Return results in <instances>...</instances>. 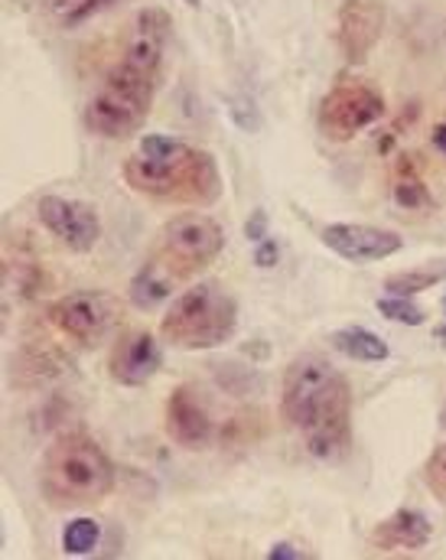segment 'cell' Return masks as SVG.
<instances>
[{
  "instance_id": "1",
  "label": "cell",
  "mask_w": 446,
  "mask_h": 560,
  "mask_svg": "<svg viewBox=\"0 0 446 560\" xmlns=\"http://www.w3.org/2000/svg\"><path fill=\"white\" fill-rule=\"evenodd\" d=\"M173 20L163 7H144L134 13L118 59L102 75L85 105V128L95 138L125 140L144 128L169 46Z\"/></svg>"
},
{
  "instance_id": "2",
  "label": "cell",
  "mask_w": 446,
  "mask_h": 560,
  "mask_svg": "<svg viewBox=\"0 0 446 560\" xmlns=\"http://www.w3.org/2000/svg\"><path fill=\"white\" fill-rule=\"evenodd\" d=\"M281 411L316 459H339L352 443V388L319 352L297 355L284 372Z\"/></svg>"
},
{
  "instance_id": "3",
  "label": "cell",
  "mask_w": 446,
  "mask_h": 560,
  "mask_svg": "<svg viewBox=\"0 0 446 560\" xmlns=\"http://www.w3.org/2000/svg\"><path fill=\"white\" fill-rule=\"evenodd\" d=\"M121 173L138 196L166 206L206 209L222 196V170L215 156L166 135H144Z\"/></svg>"
},
{
  "instance_id": "4",
  "label": "cell",
  "mask_w": 446,
  "mask_h": 560,
  "mask_svg": "<svg viewBox=\"0 0 446 560\" xmlns=\"http://www.w3.org/2000/svg\"><path fill=\"white\" fill-rule=\"evenodd\" d=\"M225 248L222 225L206 212L173 215L150 248L148 261L131 280V303L138 310H156L166 303L186 280L202 275Z\"/></svg>"
},
{
  "instance_id": "5",
  "label": "cell",
  "mask_w": 446,
  "mask_h": 560,
  "mask_svg": "<svg viewBox=\"0 0 446 560\" xmlns=\"http://www.w3.org/2000/svg\"><path fill=\"white\" fill-rule=\"evenodd\" d=\"M115 489V463L79 430L56 436L39 463V492L52 509H85L108 499Z\"/></svg>"
},
{
  "instance_id": "6",
  "label": "cell",
  "mask_w": 446,
  "mask_h": 560,
  "mask_svg": "<svg viewBox=\"0 0 446 560\" xmlns=\"http://www.w3.org/2000/svg\"><path fill=\"white\" fill-rule=\"evenodd\" d=\"M238 329V303L219 280H202L173 296L160 319V336L173 349L206 352L225 346Z\"/></svg>"
},
{
  "instance_id": "7",
  "label": "cell",
  "mask_w": 446,
  "mask_h": 560,
  "mask_svg": "<svg viewBox=\"0 0 446 560\" xmlns=\"http://www.w3.org/2000/svg\"><path fill=\"white\" fill-rule=\"evenodd\" d=\"M46 319L66 339L92 349L118 332L125 303L108 290H72L46 306Z\"/></svg>"
},
{
  "instance_id": "8",
  "label": "cell",
  "mask_w": 446,
  "mask_h": 560,
  "mask_svg": "<svg viewBox=\"0 0 446 560\" xmlns=\"http://www.w3.org/2000/svg\"><path fill=\"white\" fill-rule=\"evenodd\" d=\"M385 115H388V105L378 89L359 79H342L322 95L319 112H316V128L326 140L345 143V140L359 138L362 131H368L372 125H378Z\"/></svg>"
},
{
  "instance_id": "9",
  "label": "cell",
  "mask_w": 446,
  "mask_h": 560,
  "mask_svg": "<svg viewBox=\"0 0 446 560\" xmlns=\"http://www.w3.org/2000/svg\"><path fill=\"white\" fill-rule=\"evenodd\" d=\"M36 219L66 252H75V255L92 252L102 238V215L85 199L43 196L36 202Z\"/></svg>"
},
{
  "instance_id": "10",
  "label": "cell",
  "mask_w": 446,
  "mask_h": 560,
  "mask_svg": "<svg viewBox=\"0 0 446 560\" xmlns=\"http://www.w3.org/2000/svg\"><path fill=\"white\" fill-rule=\"evenodd\" d=\"M322 245L352 261V265H372V261H385L391 255H398L404 248V238L391 229H378V225H355V222H336L326 225L319 232Z\"/></svg>"
},
{
  "instance_id": "11",
  "label": "cell",
  "mask_w": 446,
  "mask_h": 560,
  "mask_svg": "<svg viewBox=\"0 0 446 560\" xmlns=\"http://www.w3.org/2000/svg\"><path fill=\"white\" fill-rule=\"evenodd\" d=\"M385 23H388V10L382 0H342L339 23H336L339 52L355 66L365 62L385 33Z\"/></svg>"
},
{
  "instance_id": "12",
  "label": "cell",
  "mask_w": 446,
  "mask_h": 560,
  "mask_svg": "<svg viewBox=\"0 0 446 560\" xmlns=\"http://www.w3.org/2000/svg\"><path fill=\"white\" fill-rule=\"evenodd\" d=\"M163 352L156 336L148 329H125L115 336V346L108 352V375L125 388H141L160 372Z\"/></svg>"
},
{
  "instance_id": "13",
  "label": "cell",
  "mask_w": 446,
  "mask_h": 560,
  "mask_svg": "<svg viewBox=\"0 0 446 560\" xmlns=\"http://www.w3.org/2000/svg\"><path fill=\"white\" fill-rule=\"evenodd\" d=\"M166 433L183 450H202L212 443L215 423H212V415H209L199 388L179 385L166 398Z\"/></svg>"
},
{
  "instance_id": "14",
  "label": "cell",
  "mask_w": 446,
  "mask_h": 560,
  "mask_svg": "<svg viewBox=\"0 0 446 560\" xmlns=\"http://www.w3.org/2000/svg\"><path fill=\"white\" fill-rule=\"evenodd\" d=\"M431 532L434 528L424 512L398 509L395 515H388L385 522L375 525V532L368 535V548L375 555H414V551L427 548Z\"/></svg>"
},
{
  "instance_id": "15",
  "label": "cell",
  "mask_w": 446,
  "mask_h": 560,
  "mask_svg": "<svg viewBox=\"0 0 446 560\" xmlns=\"http://www.w3.org/2000/svg\"><path fill=\"white\" fill-rule=\"evenodd\" d=\"M391 196L408 212H431L434 209V196L421 176L414 153H398L395 170H391Z\"/></svg>"
},
{
  "instance_id": "16",
  "label": "cell",
  "mask_w": 446,
  "mask_h": 560,
  "mask_svg": "<svg viewBox=\"0 0 446 560\" xmlns=\"http://www.w3.org/2000/svg\"><path fill=\"white\" fill-rule=\"evenodd\" d=\"M332 346L355 362H385L388 359V342L378 332L362 329V326H349V329L332 332Z\"/></svg>"
},
{
  "instance_id": "17",
  "label": "cell",
  "mask_w": 446,
  "mask_h": 560,
  "mask_svg": "<svg viewBox=\"0 0 446 560\" xmlns=\"http://www.w3.org/2000/svg\"><path fill=\"white\" fill-rule=\"evenodd\" d=\"M118 0H43L46 16L62 26V30H75L82 23H89L92 16L105 13L108 7H115Z\"/></svg>"
},
{
  "instance_id": "18",
  "label": "cell",
  "mask_w": 446,
  "mask_h": 560,
  "mask_svg": "<svg viewBox=\"0 0 446 560\" xmlns=\"http://www.w3.org/2000/svg\"><path fill=\"white\" fill-rule=\"evenodd\" d=\"M446 278V261H431V265H421V268H411V271H398L385 280V290L395 293V296H414V293H424L431 287H437Z\"/></svg>"
},
{
  "instance_id": "19",
  "label": "cell",
  "mask_w": 446,
  "mask_h": 560,
  "mask_svg": "<svg viewBox=\"0 0 446 560\" xmlns=\"http://www.w3.org/2000/svg\"><path fill=\"white\" fill-rule=\"evenodd\" d=\"M3 275H7V287L16 290L20 296H36L43 290V271L39 265L30 258V255H10L7 252V265H3Z\"/></svg>"
},
{
  "instance_id": "20",
  "label": "cell",
  "mask_w": 446,
  "mask_h": 560,
  "mask_svg": "<svg viewBox=\"0 0 446 560\" xmlns=\"http://www.w3.org/2000/svg\"><path fill=\"white\" fill-rule=\"evenodd\" d=\"M98 541H102V528L95 518H75L62 528V551L66 555H75V558L92 555L98 548Z\"/></svg>"
},
{
  "instance_id": "21",
  "label": "cell",
  "mask_w": 446,
  "mask_h": 560,
  "mask_svg": "<svg viewBox=\"0 0 446 560\" xmlns=\"http://www.w3.org/2000/svg\"><path fill=\"white\" fill-rule=\"evenodd\" d=\"M378 313L385 316V319H391V323H401V326H421V323H427V313H424V306H418V303H411V296H382L378 300Z\"/></svg>"
},
{
  "instance_id": "22",
  "label": "cell",
  "mask_w": 446,
  "mask_h": 560,
  "mask_svg": "<svg viewBox=\"0 0 446 560\" xmlns=\"http://www.w3.org/2000/svg\"><path fill=\"white\" fill-rule=\"evenodd\" d=\"M424 482L434 492V499L446 505V443L434 446V453L424 463Z\"/></svg>"
},
{
  "instance_id": "23",
  "label": "cell",
  "mask_w": 446,
  "mask_h": 560,
  "mask_svg": "<svg viewBox=\"0 0 446 560\" xmlns=\"http://www.w3.org/2000/svg\"><path fill=\"white\" fill-rule=\"evenodd\" d=\"M255 261H258L261 268H274V261H278V245L261 238V248L255 252Z\"/></svg>"
},
{
  "instance_id": "24",
  "label": "cell",
  "mask_w": 446,
  "mask_h": 560,
  "mask_svg": "<svg viewBox=\"0 0 446 560\" xmlns=\"http://www.w3.org/2000/svg\"><path fill=\"white\" fill-rule=\"evenodd\" d=\"M268 558L271 560H303L306 555H303V551H294V545H274V548L268 551Z\"/></svg>"
},
{
  "instance_id": "25",
  "label": "cell",
  "mask_w": 446,
  "mask_h": 560,
  "mask_svg": "<svg viewBox=\"0 0 446 560\" xmlns=\"http://www.w3.org/2000/svg\"><path fill=\"white\" fill-rule=\"evenodd\" d=\"M434 147L446 156V125H437V128H434Z\"/></svg>"
},
{
  "instance_id": "26",
  "label": "cell",
  "mask_w": 446,
  "mask_h": 560,
  "mask_svg": "<svg viewBox=\"0 0 446 560\" xmlns=\"http://www.w3.org/2000/svg\"><path fill=\"white\" fill-rule=\"evenodd\" d=\"M437 339H441V342H444V346H446V323H444V326H441V329H437Z\"/></svg>"
},
{
  "instance_id": "27",
  "label": "cell",
  "mask_w": 446,
  "mask_h": 560,
  "mask_svg": "<svg viewBox=\"0 0 446 560\" xmlns=\"http://www.w3.org/2000/svg\"><path fill=\"white\" fill-rule=\"evenodd\" d=\"M186 3H189V7H199V0H186Z\"/></svg>"
},
{
  "instance_id": "28",
  "label": "cell",
  "mask_w": 446,
  "mask_h": 560,
  "mask_svg": "<svg viewBox=\"0 0 446 560\" xmlns=\"http://www.w3.org/2000/svg\"><path fill=\"white\" fill-rule=\"evenodd\" d=\"M444 427H446V408H444Z\"/></svg>"
}]
</instances>
